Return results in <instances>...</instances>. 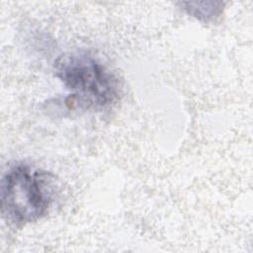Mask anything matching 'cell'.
Masks as SVG:
<instances>
[{
    "label": "cell",
    "instance_id": "1",
    "mask_svg": "<svg viewBox=\"0 0 253 253\" xmlns=\"http://www.w3.org/2000/svg\"><path fill=\"white\" fill-rule=\"evenodd\" d=\"M55 196L54 175L28 163H16L1 179L2 216L17 227L36 222L47 214Z\"/></svg>",
    "mask_w": 253,
    "mask_h": 253
},
{
    "label": "cell",
    "instance_id": "2",
    "mask_svg": "<svg viewBox=\"0 0 253 253\" xmlns=\"http://www.w3.org/2000/svg\"><path fill=\"white\" fill-rule=\"evenodd\" d=\"M54 75L71 91L78 106L105 109L118 102L121 86L118 77L102 62L85 52L61 54L54 61Z\"/></svg>",
    "mask_w": 253,
    "mask_h": 253
},
{
    "label": "cell",
    "instance_id": "3",
    "mask_svg": "<svg viewBox=\"0 0 253 253\" xmlns=\"http://www.w3.org/2000/svg\"><path fill=\"white\" fill-rule=\"evenodd\" d=\"M180 5L188 15L203 22L214 21L223 10L221 2H182Z\"/></svg>",
    "mask_w": 253,
    "mask_h": 253
}]
</instances>
